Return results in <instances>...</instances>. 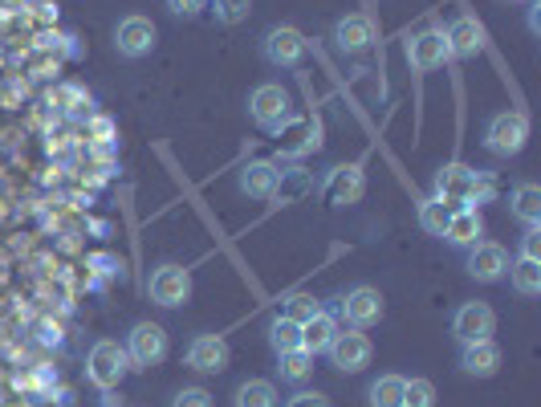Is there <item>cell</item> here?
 <instances>
[{
    "mask_svg": "<svg viewBox=\"0 0 541 407\" xmlns=\"http://www.w3.org/2000/svg\"><path fill=\"white\" fill-rule=\"evenodd\" d=\"M228 359H232V351H228L224 334H196L188 346V367L200 375H220L228 367Z\"/></svg>",
    "mask_w": 541,
    "mask_h": 407,
    "instance_id": "obj_14",
    "label": "cell"
},
{
    "mask_svg": "<svg viewBox=\"0 0 541 407\" xmlns=\"http://www.w3.org/2000/svg\"><path fill=\"white\" fill-rule=\"evenodd\" d=\"M363 192H367V176H363V167H358V163L334 167L330 176H326V184H322V196H326L330 208L358 204V200H363Z\"/></svg>",
    "mask_w": 541,
    "mask_h": 407,
    "instance_id": "obj_9",
    "label": "cell"
},
{
    "mask_svg": "<svg viewBox=\"0 0 541 407\" xmlns=\"http://www.w3.org/2000/svg\"><path fill=\"white\" fill-rule=\"evenodd\" d=\"M334 41H338L342 53H363V49L375 45V21L367 13H350L334 25Z\"/></svg>",
    "mask_w": 541,
    "mask_h": 407,
    "instance_id": "obj_18",
    "label": "cell"
},
{
    "mask_svg": "<svg viewBox=\"0 0 541 407\" xmlns=\"http://www.w3.org/2000/svg\"><path fill=\"white\" fill-rule=\"evenodd\" d=\"M273 184H277V163H269V159H253L236 180V188L253 200H273Z\"/></svg>",
    "mask_w": 541,
    "mask_h": 407,
    "instance_id": "obj_20",
    "label": "cell"
},
{
    "mask_svg": "<svg viewBox=\"0 0 541 407\" xmlns=\"http://www.w3.org/2000/svg\"><path fill=\"white\" fill-rule=\"evenodd\" d=\"M509 285L517 289L521 298H537L541 294V261H529V257H517L509 261Z\"/></svg>",
    "mask_w": 541,
    "mask_h": 407,
    "instance_id": "obj_25",
    "label": "cell"
},
{
    "mask_svg": "<svg viewBox=\"0 0 541 407\" xmlns=\"http://www.w3.org/2000/svg\"><path fill=\"white\" fill-rule=\"evenodd\" d=\"M167 9H171V17L192 21V17H200L208 9V0H167Z\"/></svg>",
    "mask_w": 541,
    "mask_h": 407,
    "instance_id": "obj_35",
    "label": "cell"
},
{
    "mask_svg": "<svg viewBox=\"0 0 541 407\" xmlns=\"http://www.w3.org/2000/svg\"><path fill=\"white\" fill-rule=\"evenodd\" d=\"M127 359L131 367H159L167 359V330L159 322H139L127 334Z\"/></svg>",
    "mask_w": 541,
    "mask_h": 407,
    "instance_id": "obj_7",
    "label": "cell"
},
{
    "mask_svg": "<svg viewBox=\"0 0 541 407\" xmlns=\"http://www.w3.org/2000/svg\"><path fill=\"white\" fill-rule=\"evenodd\" d=\"M371 407H399L403 403V375H383L371 383Z\"/></svg>",
    "mask_w": 541,
    "mask_h": 407,
    "instance_id": "obj_30",
    "label": "cell"
},
{
    "mask_svg": "<svg viewBox=\"0 0 541 407\" xmlns=\"http://www.w3.org/2000/svg\"><path fill=\"white\" fill-rule=\"evenodd\" d=\"M232 407H281V399H277V387L269 379H249V383L236 387Z\"/></svg>",
    "mask_w": 541,
    "mask_h": 407,
    "instance_id": "obj_26",
    "label": "cell"
},
{
    "mask_svg": "<svg viewBox=\"0 0 541 407\" xmlns=\"http://www.w3.org/2000/svg\"><path fill=\"white\" fill-rule=\"evenodd\" d=\"M432 192L436 200L452 204V208H472V196H476V167L468 163H444L432 180Z\"/></svg>",
    "mask_w": 541,
    "mask_h": 407,
    "instance_id": "obj_5",
    "label": "cell"
},
{
    "mask_svg": "<svg viewBox=\"0 0 541 407\" xmlns=\"http://www.w3.org/2000/svg\"><path fill=\"white\" fill-rule=\"evenodd\" d=\"M497 330V314L489 302H464L456 314H452V334L456 342H480V338H493Z\"/></svg>",
    "mask_w": 541,
    "mask_h": 407,
    "instance_id": "obj_11",
    "label": "cell"
},
{
    "mask_svg": "<svg viewBox=\"0 0 541 407\" xmlns=\"http://www.w3.org/2000/svg\"><path fill=\"white\" fill-rule=\"evenodd\" d=\"M521 257L541 261V224H529V228H525V237H521Z\"/></svg>",
    "mask_w": 541,
    "mask_h": 407,
    "instance_id": "obj_36",
    "label": "cell"
},
{
    "mask_svg": "<svg viewBox=\"0 0 541 407\" xmlns=\"http://www.w3.org/2000/svg\"><path fill=\"white\" fill-rule=\"evenodd\" d=\"M525 143H529V119H525L521 110H501V114H493V119H489V127H485V147H489L497 159L521 155Z\"/></svg>",
    "mask_w": 541,
    "mask_h": 407,
    "instance_id": "obj_3",
    "label": "cell"
},
{
    "mask_svg": "<svg viewBox=\"0 0 541 407\" xmlns=\"http://www.w3.org/2000/svg\"><path fill=\"white\" fill-rule=\"evenodd\" d=\"M171 407H212V395L204 387H184V391H175Z\"/></svg>",
    "mask_w": 541,
    "mask_h": 407,
    "instance_id": "obj_34",
    "label": "cell"
},
{
    "mask_svg": "<svg viewBox=\"0 0 541 407\" xmlns=\"http://www.w3.org/2000/svg\"><path fill=\"white\" fill-rule=\"evenodd\" d=\"M460 371L472 379H493L501 371V346L493 338H480V342H464L460 346Z\"/></svg>",
    "mask_w": 541,
    "mask_h": 407,
    "instance_id": "obj_15",
    "label": "cell"
},
{
    "mask_svg": "<svg viewBox=\"0 0 541 407\" xmlns=\"http://www.w3.org/2000/svg\"><path fill=\"white\" fill-rule=\"evenodd\" d=\"M403 407H436V387L428 379H403Z\"/></svg>",
    "mask_w": 541,
    "mask_h": 407,
    "instance_id": "obj_32",
    "label": "cell"
},
{
    "mask_svg": "<svg viewBox=\"0 0 541 407\" xmlns=\"http://www.w3.org/2000/svg\"><path fill=\"white\" fill-rule=\"evenodd\" d=\"M399 407H403V403H399Z\"/></svg>",
    "mask_w": 541,
    "mask_h": 407,
    "instance_id": "obj_41",
    "label": "cell"
},
{
    "mask_svg": "<svg viewBox=\"0 0 541 407\" xmlns=\"http://www.w3.org/2000/svg\"><path fill=\"white\" fill-rule=\"evenodd\" d=\"M448 41H444V33L440 29H428V33H419V37H411L407 41V62H411V70H436V66H444L448 62Z\"/></svg>",
    "mask_w": 541,
    "mask_h": 407,
    "instance_id": "obj_17",
    "label": "cell"
},
{
    "mask_svg": "<svg viewBox=\"0 0 541 407\" xmlns=\"http://www.w3.org/2000/svg\"><path fill=\"white\" fill-rule=\"evenodd\" d=\"M509 208H513V216L529 228V224H541V188L533 184V180H521L517 188H513V196H509Z\"/></svg>",
    "mask_w": 541,
    "mask_h": 407,
    "instance_id": "obj_24",
    "label": "cell"
},
{
    "mask_svg": "<svg viewBox=\"0 0 541 407\" xmlns=\"http://www.w3.org/2000/svg\"><path fill=\"white\" fill-rule=\"evenodd\" d=\"M444 41H448V53H452V57H476L480 49H485V33H480V25H476L472 17H456V21L448 25Z\"/></svg>",
    "mask_w": 541,
    "mask_h": 407,
    "instance_id": "obj_21",
    "label": "cell"
},
{
    "mask_svg": "<svg viewBox=\"0 0 541 407\" xmlns=\"http://www.w3.org/2000/svg\"><path fill=\"white\" fill-rule=\"evenodd\" d=\"M334 334H338V318L326 314V310H318L310 322H302V351H310L314 359L326 355L330 342H334Z\"/></svg>",
    "mask_w": 541,
    "mask_h": 407,
    "instance_id": "obj_22",
    "label": "cell"
},
{
    "mask_svg": "<svg viewBox=\"0 0 541 407\" xmlns=\"http://www.w3.org/2000/svg\"><path fill=\"white\" fill-rule=\"evenodd\" d=\"M480 237H485V220H480L476 208H456L452 220H448V232H444V241L452 249H472Z\"/></svg>",
    "mask_w": 541,
    "mask_h": 407,
    "instance_id": "obj_19",
    "label": "cell"
},
{
    "mask_svg": "<svg viewBox=\"0 0 541 407\" xmlns=\"http://www.w3.org/2000/svg\"><path fill=\"white\" fill-rule=\"evenodd\" d=\"M277 147H281V155L285 159H297V155H310V151H318L322 147V139H318V123L314 119H293L277 131Z\"/></svg>",
    "mask_w": 541,
    "mask_h": 407,
    "instance_id": "obj_16",
    "label": "cell"
},
{
    "mask_svg": "<svg viewBox=\"0 0 541 407\" xmlns=\"http://www.w3.org/2000/svg\"><path fill=\"white\" fill-rule=\"evenodd\" d=\"M155 41H159V33H155V25L147 17H123L118 29H114V49H118V57H127V62L147 57L155 49Z\"/></svg>",
    "mask_w": 541,
    "mask_h": 407,
    "instance_id": "obj_10",
    "label": "cell"
},
{
    "mask_svg": "<svg viewBox=\"0 0 541 407\" xmlns=\"http://www.w3.org/2000/svg\"><path fill=\"white\" fill-rule=\"evenodd\" d=\"M505 5H529V0H505Z\"/></svg>",
    "mask_w": 541,
    "mask_h": 407,
    "instance_id": "obj_40",
    "label": "cell"
},
{
    "mask_svg": "<svg viewBox=\"0 0 541 407\" xmlns=\"http://www.w3.org/2000/svg\"><path fill=\"white\" fill-rule=\"evenodd\" d=\"M318 310H322V306H318L310 294H297V298H289V306H285V318H293V322H310Z\"/></svg>",
    "mask_w": 541,
    "mask_h": 407,
    "instance_id": "obj_33",
    "label": "cell"
},
{
    "mask_svg": "<svg viewBox=\"0 0 541 407\" xmlns=\"http://www.w3.org/2000/svg\"><path fill=\"white\" fill-rule=\"evenodd\" d=\"M342 318L350 330H367L383 318V294L375 285H354L350 294L342 298Z\"/></svg>",
    "mask_w": 541,
    "mask_h": 407,
    "instance_id": "obj_13",
    "label": "cell"
},
{
    "mask_svg": "<svg viewBox=\"0 0 541 407\" xmlns=\"http://www.w3.org/2000/svg\"><path fill=\"white\" fill-rule=\"evenodd\" d=\"M468 277L472 281H480V285H497V281H505V273H509V253L501 249V245H493V241H476L472 249H468Z\"/></svg>",
    "mask_w": 541,
    "mask_h": 407,
    "instance_id": "obj_12",
    "label": "cell"
},
{
    "mask_svg": "<svg viewBox=\"0 0 541 407\" xmlns=\"http://www.w3.org/2000/svg\"><path fill=\"white\" fill-rule=\"evenodd\" d=\"M110 131H114L110 119H94V135H98V139H110Z\"/></svg>",
    "mask_w": 541,
    "mask_h": 407,
    "instance_id": "obj_39",
    "label": "cell"
},
{
    "mask_svg": "<svg viewBox=\"0 0 541 407\" xmlns=\"http://www.w3.org/2000/svg\"><path fill=\"white\" fill-rule=\"evenodd\" d=\"M452 204H444V200H424V204H419V228H424L428 232V237H444V232H448V220H452Z\"/></svg>",
    "mask_w": 541,
    "mask_h": 407,
    "instance_id": "obj_28",
    "label": "cell"
},
{
    "mask_svg": "<svg viewBox=\"0 0 541 407\" xmlns=\"http://www.w3.org/2000/svg\"><path fill=\"white\" fill-rule=\"evenodd\" d=\"M314 192V176L306 167H289V171H277V184H273V200L281 204H297Z\"/></svg>",
    "mask_w": 541,
    "mask_h": 407,
    "instance_id": "obj_23",
    "label": "cell"
},
{
    "mask_svg": "<svg viewBox=\"0 0 541 407\" xmlns=\"http://www.w3.org/2000/svg\"><path fill=\"white\" fill-rule=\"evenodd\" d=\"M253 0H208V13L216 17V25H240L249 17Z\"/></svg>",
    "mask_w": 541,
    "mask_h": 407,
    "instance_id": "obj_31",
    "label": "cell"
},
{
    "mask_svg": "<svg viewBox=\"0 0 541 407\" xmlns=\"http://www.w3.org/2000/svg\"><path fill=\"white\" fill-rule=\"evenodd\" d=\"M151 302L155 306H163V310H175V306H184L188 298H192V273L184 269V265H175V261H167V265H159L155 273H151Z\"/></svg>",
    "mask_w": 541,
    "mask_h": 407,
    "instance_id": "obj_6",
    "label": "cell"
},
{
    "mask_svg": "<svg viewBox=\"0 0 541 407\" xmlns=\"http://www.w3.org/2000/svg\"><path fill=\"white\" fill-rule=\"evenodd\" d=\"M285 407H330V399L322 391H297L293 399H285Z\"/></svg>",
    "mask_w": 541,
    "mask_h": 407,
    "instance_id": "obj_37",
    "label": "cell"
},
{
    "mask_svg": "<svg viewBox=\"0 0 541 407\" xmlns=\"http://www.w3.org/2000/svg\"><path fill=\"white\" fill-rule=\"evenodd\" d=\"M529 29L541 33V0H529Z\"/></svg>",
    "mask_w": 541,
    "mask_h": 407,
    "instance_id": "obj_38",
    "label": "cell"
},
{
    "mask_svg": "<svg viewBox=\"0 0 541 407\" xmlns=\"http://www.w3.org/2000/svg\"><path fill=\"white\" fill-rule=\"evenodd\" d=\"M277 375L285 383H306L314 375V355L310 351H289V355H277Z\"/></svg>",
    "mask_w": 541,
    "mask_h": 407,
    "instance_id": "obj_29",
    "label": "cell"
},
{
    "mask_svg": "<svg viewBox=\"0 0 541 407\" xmlns=\"http://www.w3.org/2000/svg\"><path fill=\"white\" fill-rule=\"evenodd\" d=\"M131 371V359H127V346H118L114 338H98L86 355V379L98 387V391H114L118 383L127 379Z\"/></svg>",
    "mask_w": 541,
    "mask_h": 407,
    "instance_id": "obj_1",
    "label": "cell"
},
{
    "mask_svg": "<svg viewBox=\"0 0 541 407\" xmlns=\"http://www.w3.org/2000/svg\"><path fill=\"white\" fill-rule=\"evenodd\" d=\"M326 355H330V363H334L338 371H346V375H358V371H363V367L371 363L375 346H371V338H367L363 330H338Z\"/></svg>",
    "mask_w": 541,
    "mask_h": 407,
    "instance_id": "obj_8",
    "label": "cell"
},
{
    "mask_svg": "<svg viewBox=\"0 0 541 407\" xmlns=\"http://www.w3.org/2000/svg\"><path fill=\"white\" fill-rule=\"evenodd\" d=\"M269 346L277 355H289V351H302V322H293L285 314H277L269 322Z\"/></svg>",
    "mask_w": 541,
    "mask_h": 407,
    "instance_id": "obj_27",
    "label": "cell"
},
{
    "mask_svg": "<svg viewBox=\"0 0 541 407\" xmlns=\"http://www.w3.org/2000/svg\"><path fill=\"white\" fill-rule=\"evenodd\" d=\"M306 53H310V41H306L302 29H293V25H273V29L261 37V57H265L273 70L302 66Z\"/></svg>",
    "mask_w": 541,
    "mask_h": 407,
    "instance_id": "obj_4",
    "label": "cell"
},
{
    "mask_svg": "<svg viewBox=\"0 0 541 407\" xmlns=\"http://www.w3.org/2000/svg\"><path fill=\"white\" fill-rule=\"evenodd\" d=\"M249 119H253L265 135H277V131L293 119V98H289V90L277 86V82L257 86L253 98H249Z\"/></svg>",
    "mask_w": 541,
    "mask_h": 407,
    "instance_id": "obj_2",
    "label": "cell"
}]
</instances>
